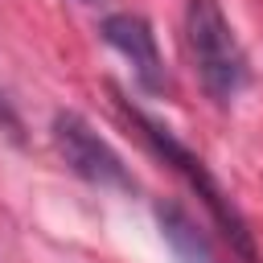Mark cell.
I'll return each instance as SVG.
<instances>
[{"label":"cell","instance_id":"1","mask_svg":"<svg viewBox=\"0 0 263 263\" xmlns=\"http://www.w3.org/2000/svg\"><path fill=\"white\" fill-rule=\"evenodd\" d=\"M115 107H119V115L127 119V127L205 201V210H210V218L218 222V230L230 238V247L247 259V263H255V238H251V230H247V222H242V214H238V205L226 197V189L218 185V177L205 168V160L193 152V148H185L177 136H173V127H164L160 119H152L148 111H140V107H132L127 99H119L115 95Z\"/></svg>","mask_w":263,"mask_h":263},{"label":"cell","instance_id":"2","mask_svg":"<svg viewBox=\"0 0 263 263\" xmlns=\"http://www.w3.org/2000/svg\"><path fill=\"white\" fill-rule=\"evenodd\" d=\"M185 45L205 95L214 103H234L251 82V62L218 0H185Z\"/></svg>","mask_w":263,"mask_h":263},{"label":"cell","instance_id":"3","mask_svg":"<svg viewBox=\"0 0 263 263\" xmlns=\"http://www.w3.org/2000/svg\"><path fill=\"white\" fill-rule=\"evenodd\" d=\"M53 148L66 160V168L99 189H115V193H132L136 177L123 164V156L78 115V111H58L53 115Z\"/></svg>","mask_w":263,"mask_h":263},{"label":"cell","instance_id":"4","mask_svg":"<svg viewBox=\"0 0 263 263\" xmlns=\"http://www.w3.org/2000/svg\"><path fill=\"white\" fill-rule=\"evenodd\" d=\"M103 41H107L111 49H119V53L132 62L136 82H140L144 90L156 95V90L168 86L164 62H160V45H156V33H152V25H148L144 16H136V12H111V16L103 21Z\"/></svg>","mask_w":263,"mask_h":263},{"label":"cell","instance_id":"5","mask_svg":"<svg viewBox=\"0 0 263 263\" xmlns=\"http://www.w3.org/2000/svg\"><path fill=\"white\" fill-rule=\"evenodd\" d=\"M156 218H160L164 238H168V242H173V251L181 255V263H218L214 247H210V242H205V234L185 218V210H177V205H160V210H156Z\"/></svg>","mask_w":263,"mask_h":263},{"label":"cell","instance_id":"6","mask_svg":"<svg viewBox=\"0 0 263 263\" xmlns=\"http://www.w3.org/2000/svg\"><path fill=\"white\" fill-rule=\"evenodd\" d=\"M0 136H8V140H25V123H21V115H16V107H12V99L0 90Z\"/></svg>","mask_w":263,"mask_h":263}]
</instances>
